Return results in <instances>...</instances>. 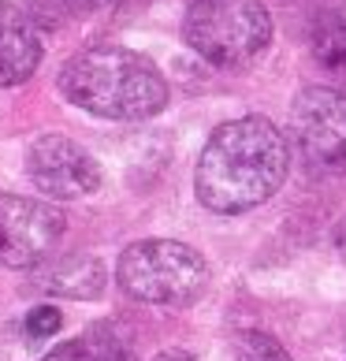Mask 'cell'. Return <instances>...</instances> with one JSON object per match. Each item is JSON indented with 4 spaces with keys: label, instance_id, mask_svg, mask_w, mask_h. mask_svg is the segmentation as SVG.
<instances>
[{
    "label": "cell",
    "instance_id": "cell-14",
    "mask_svg": "<svg viewBox=\"0 0 346 361\" xmlns=\"http://www.w3.org/2000/svg\"><path fill=\"white\" fill-rule=\"evenodd\" d=\"M60 324H63V317H60L56 305H49V302H45V305H34V310L26 313V320H23V328H26V336H30V339L56 336Z\"/></svg>",
    "mask_w": 346,
    "mask_h": 361
},
{
    "label": "cell",
    "instance_id": "cell-7",
    "mask_svg": "<svg viewBox=\"0 0 346 361\" xmlns=\"http://www.w3.org/2000/svg\"><path fill=\"white\" fill-rule=\"evenodd\" d=\"M30 179L37 190L60 202H78L101 186V168L82 145L68 135H42L30 145Z\"/></svg>",
    "mask_w": 346,
    "mask_h": 361
},
{
    "label": "cell",
    "instance_id": "cell-18",
    "mask_svg": "<svg viewBox=\"0 0 346 361\" xmlns=\"http://www.w3.org/2000/svg\"><path fill=\"white\" fill-rule=\"evenodd\" d=\"M190 4H194V0H190Z\"/></svg>",
    "mask_w": 346,
    "mask_h": 361
},
{
    "label": "cell",
    "instance_id": "cell-5",
    "mask_svg": "<svg viewBox=\"0 0 346 361\" xmlns=\"http://www.w3.org/2000/svg\"><path fill=\"white\" fill-rule=\"evenodd\" d=\"M290 138L302 157L321 171L346 168V93L331 86H309L290 109Z\"/></svg>",
    "mask_w": 346,
    "mask_h": 361
},
{
    "label": "cell",
    "instance_id": "cell-15",
    "mask_svg": "<svg viewBox=\"0 0 346 361\" xmlns=\"http://www.w3.org/2000/svg\"><path fill=\"white\" fill-rule=\"evenodd\" d=\"M153 361H197L190 350H164V354H156Z\"/></svg>",
    "mask_w": 346,
    "mask_h": 361
},
{
    "label": "cell",
    "instance_id": "cell-1",
    "mask_svg": "<svg viewBox=\"0 0 346 361\" xmlns=\"http://www.w3.org/2000/svg\"><path fill=\"white\" fill-rule=\"evenodd\" d=\"M287 135L264 116H242L212 130L197 160L194 194L216 216H238L264 205L287 183Z\"/></svg>",
    "mask_w": 346,
    "mask_h": 361
},
{
    "label": "cell",
    "instance_id": "cell-8",
    "mask_svg": "<svg viewBox=\"0 0 346 361\" xmlns=\"http://www.w3.org/2000/svg\"><path fill=\"white\" fill-rule=\"evenodd\" d=\"M42 63V37L23 8L0 0V86L26 82Z\"/></svg>",
    "mask_w": 346,
    "mask_h": 361
},
{
    "label": "cell",
    "instance_id": "cell-12",
    "mask_svg": "<svg viewBox=\"0 0 346 361\" xmlns=\"http://www.w3.org/2000/svg\"><path fill=\"white\" fill-rule=\"evenodd\" d=\"M228 361H290V354L283 350V343L264 331H238L231 339Z\"/></svg>",
    "mask_w": 346,
    "mask_h": 361
},
{
    "label": "cell",
    "instance_id": "cell-10",
    "mask_svg": "<svg viewBox=\"0 0 346 361\" xmlns=\"http://www.w3.org/2000/svg\"><path fill=\"white\" fill-rule=\"evenodd\" d=\"M313 56L321 68L346 75V4L335 0L313 19Z\"/></svg>",
    "mask_w": 346,
    "mask_h": 361
},
{
    "label": "cell",
    "instance_id": "cell-13",
    "mask_svg": "<svg viewBox=\"0 0 346 361\" xmlns=\"http://www.w3.org/2000/svg\"><path fill=\"white\" fill-rule=\"evenodd\" d=\"M112 0H30V11L42 26H60L75 16H86V11L109 8Z\"/></svg>",
    "mask_w": 346,
    "mask_h": 361
},
{
    "label": "cell",
    "instance_id": "cell-17",
    "mask_svg": "<svg viewBox=\"0 0 346 361\" xmlns=\"http://www.w3.org/2000/svg\"><path fill=\"white\" fill-rule=\"evenodd\" d=\"M342 257H346V235H342Z\"/></svg>",
    "mask_w": 346,
    "mask_h": 361
},
{
    "label": "cell",
    "instance_id": "cell-9",
    "mask_svg": "<svg viewBox=\"0 0 346 361\" xmlns=\"http://www.w3.org/2000/svg\"><path fill=\"white\" fill-rule=\"evenodd\" d=\"M42 283L56 294H68V298H97L104 290V264L97 257H89V253L68 257V261L52 264Z\"/></svg>",
    "mask_w": 346,
    "mask_h": 361
},
{
    "label": "cell",
    "instance_id": "cell-16",
    "mask_svg": "<svg viewBox=\"0 0 346 361\" xmlns=\"http://www.w3.org/2000/svg\"><path fill=\"white\" fill-rule=\"evenodd\" d=\"M93 361H135V357H127V350H109V354H101Z\"/></svg>",
    "mask_w": 346,
    "mask_h": 361
},
{
    "label": "cell",
    "instance_id": "cell-3",
    "mask_svg": "<svg viewBox=\"0 0 346 361\" xmlns=\"http://www.w3.org/2000/svg\"><path fill=\"white\" fill-rule=\"evenodd\" d=\"M116 279L135 302L186 310L205 298L209 264L194 246L175 243V238H142L119 253Z\"/></svg>",
    "mask_w": 346,
    "mask_h": 361
},
{
    "label": "cell",
    "instance_id": "cell-2",
    "mask_svg": "<svg viewBox=\"0 0 346 361\" xmlns=\"http://www.w3.org/2000/svg\"><path fill=\"white\" fill-rule=\"evenodd\" d=\"M60 93L97 119L135 123L168 104V82L149 56L119 45H93L71 56L60 71Z\"/></svg>",
    "mask_w": 346,
    "mask_h": 361
},
{
    "label": "cell",
    "instance_id": "cell-11",
    "mask_svg": "<svg viewBox=\"0 0 346 361\" xmlns=\"http://www.w3.org/2000/svg\"><path fill=\"white\" fill-rule=\"evenodd\" d=\"M109 350H123V346L112 339V328L104 324V328H93L89 336H82V339L63 343L60 350H52L42 361H93V357H101V354H109Z\"/></svg>",
    "mask_w": 346,
    "mask_h": 361
},
{
    "label": "cell",
    "instance_id": "cell-4",
    "mask_svg": "<svg viewBox=\"0 0 346 361\" xmlns=\"http://www.w3.org/2000/svg\"><path fill=\"white\" fill-rule=\"evenodd\" d=\"M183 37L212 68H246L272 42V16L261 0H194Z\"/></svg>",
    "mask_w": 346,
    "mask_h": 361
},
{
    "label": "cell",
    "instance_id": "cell-6",
    "mask_svg": "<svg viewBox=\"0 0 346 361\" xmlns=\"http://www.w3.org/2000/svg\"><path fill=\"white\" fill-rule=\"evenodd\" d=\"M63 212L56 205H42L30 197L0 194V264L4 269H34L60 243Z\"/></svg>",
    "mask_w": 346,
    "mask_h": 361
}]
</instances>
